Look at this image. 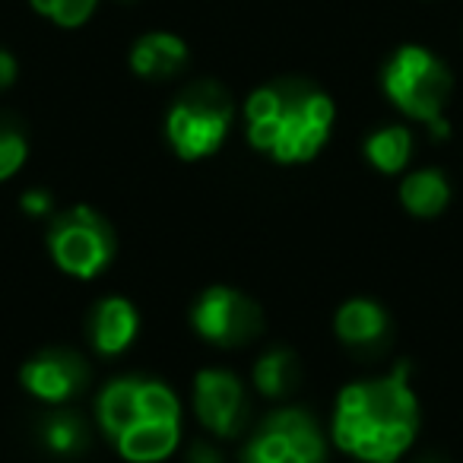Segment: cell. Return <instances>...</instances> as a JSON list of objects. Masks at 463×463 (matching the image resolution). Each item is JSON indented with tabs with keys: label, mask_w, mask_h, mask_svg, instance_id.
Returning <instances> with one entry per match:
<instances>
[{
	"label": "cell",
	"mask_w": 463,
	"mask_h": 463,
	"mask_svg": "<svg viewBox=\"0 0 463 463\" xmlns=\"http://www.w3.org/2000/svg\"><path fill=\"white\" fill-rule=\"evenodd\" d=\"M245 463H324V438L305 410H279L260 422Z\"/></svg>",
	"instance_id": "obj_6"
},
{
	"label": "cell",
	"mask_w": 463,
	"mask_h": 463,
	"mask_svg": "<svg viewBox=\"0 0 463 463\" xmlns=\"http://www.w3.org/2000/svg\"><path fill=\"white\" fill-rule=\"evenodd\" d=\"M412 156V137L406 128H381L365 140V159L378 172L393 175L410 162Z\"/></svg>",
	"instance_id": "obj_18"
},
{
	"label": "cell",
	"mask_w": 463,
	"mask_h": 463,
	"mask_svg": "<svg viewBox=\"0 0 463 463\" xmlns=\"http://www.w3.org/2000/svg\"><path fill=\"white\" fill-rule=\"evenodd\" d=\"M181 422H165V419H140L130 425L124 435L115 438L118 450L130 463H159L178 448Z\"/></svg>",
	"instance_id": "obj_10"
},
{
	"label": "cell",
	"mask_w": 463,
	"mask_h": 463,
	"mask_svg": "<svg viewBox=\"0 0 463 463\" xmlns=\"http://www.w3.org/2000/svg\"><path fill=\"white\" fill-rule=\"evenodd\" d=\"M39 441L58 457H77L90 444V429L77 412H52L39 422Z\"/></svg>",
	"instance_id": "obj_17"
},
{
	"label": "cell",
	"mask_w": 463,
	"mask_h": 463,
	"mask_svg": "<svg viewBox=\"0 0 463 463\" xmlns=\"http://www.w3.org/2000/svg\"><path fill=\"white\" fill-rule=\"evenodd\" d=\"M232 96L213 80L187 86L165 118V137L184 162H197L222 146L232 128Z\"/></svg>",
	"instance_id": "obj_4"
},
{
	"label": "cell",
	"mask_w": 463,
	"mask_h": 463,
	"mask_svg": "<svg viewBox=\"0 0 463 463\" xmlns=\"http://www.w3.org/2000/svg\"><path fill=\"white\" fill-rule=\"evenodd\" d=\"M140 419H153L143 412L140 403V378H118L99 397V422L111 438L124 435L130 425H137ZM168 422V419H165Z\"/></svg>",
	"instance_id": "obj_14"
},
{
	"label": "cell",
	"mask_w": 463,
	"mask_h": 463,
	"mask_svg": "<svg viewBox=\"0 0 463 463\" xmlns=\"http://www.w3.org/2000/svg\"><path fill=\"white\" fill-rule=\"evenodd\" d=\"M450 200V184L441 172L435 168H422V172H412L410 178L400 184V203L419 219H431L448 206Z\"/></svg>",
	"instance_id": "obj_15"
},
{
	"label": "cell",
	"mask_w": 463,
	"mask_h": 463,
	"mask_svg": "<svg viewBox=\"0 0 463 463\" xmlns=\"http://www.w3.org/2000/svg\"><path fill=\"white\" fill-rule=\"evenodd\" d=\"M137 336V308L128 298H105L96 305L90 317V340L96 353L118 355L134 343Z\"/></svg>",
	"instance_id": "obj_11"
},
{
	"label": "cell",
	"mask_w": 463,
	"mask_h": 463,
	"mask_svg": "<svg viewBox=\"0 0 463 463\" xmlns=\"http://www.w3.org/2000/svg\"><path fill=\"white\" fill-rule=\"evenodd\" d=\"M384 92L403 115L429 124L438 140L450 134L444 121V105L454 92V77L441 58L422 45H403L384 64Z\"/></svg>",
	"instance_id": "obj_3"
},
{
	"label": "cell",
	"mask_w": 463,
	"mask_h": 463,
	"mask_svg": "<svg viewBox=\"0 0 463 463\" xmlns=\"http://www.w3.org/2000/svg\"><path fill=\"white\" fill-rule=\"evenodd\" d=\"M387 334V311L378 302L368 298H353L336 311V336L349 349H381V340Z\"/></svg>",
	"instance_id": "obj_12"
},
{
	"label": "cell",
	"mask_w": 463,
	"mask_h": 463,
	"mask_svg": "<svg viewBox=\"0 0 463 463\" xmlns=\"http://www.w3.org/2000/svg\"><path fill=\"white\" fill-rule=\"evenodd\" d=\"M298 381H302V365L292 349H270L254 365V384L264 397H289Z\"/></svg>",
	"instance_id": "obj_16"
},
{
	"label": "cell",
	"mask_w": 463,
	"mask_h": 463,
	"mask_svg": "<svg viewBox=\"0 0 463 463\" xmlns=\"http://www.w3.org/2000/svg\"><path fill=\"white\" fill-rule=\"evenodd\" d=\"M191 463H222V460H219V457L213 454L210 448H203V444H200V448H194V454H191Z\"/></svg>",
	"instance_id": "obj_23"
},
{
	"label": "cell",
	"mask_w": 463,
	"mask_h": 463,
	"mask_svg": "<svg viewBox=\"0 0 463 463\" xmlns=\"http://www.w3.org/2000/svg\"><path fill=\"white\" fill-rule=\"evenodd\" d=\"M419 429V403L410 365L400 362L384 378L355 381L336 400L334 441L362 463H397Z\"/></svg>",
	"instance_id": "obj_1"
},
{
	"label": "cell",
	"mask_w": 463,
	"mask_h": 463,
	"mask_svg": "<svg viewBox=\"0 0 463 463\" xmlns=\"http://www.w3.org/2000/svg\"><path fill=\"white\" fill-rule=\"evenodd\" d=\"M20 206H23V213H29V216H48L54 206V197L45 191V187H33V191H26L20 197Z\"/></svg>",
	"instance_id": "obj_21"
},
{
	"label": "cell",
	"mask_w": 463,
	"mask_h": 463,
	"mask_svg": "<svg viewBox=\"0 0 463 463\" xmlns=\"http://www.w3.org/2000/svg\"><path fill=\"white\" fill-rule=\"evenodd\" d=\"M20 381L33 397L45 400V403H64L86 387L90 365L83 362V355L71 353V349H45L23 365Z\"/></svg>",
	"instance_id": "obj_9"
},
{
	"label": "cell",
	"mask_w": 463,
	"mask_h": 463,
	"mask_svg": "<svg viewBox=\"0 0 463 463\" xmlns=\"http://www.w3.org/2000/svg\"><path fill=\"white\" fill-rule=\"evenodd\" d=\"M14 80H16V61H14V54L0 48V90L14 86Z\"/></svg>",
	"instance_id": "obj_22"
},
{
	"label": "cell",
	"mask_w": 463,
	"mask_h": 463,
	"mask_svg": "<svg viewBox=\"0 0 463 463\" xmlns=\"http://www.w3.org/2000/svg\"><path fill=\"white\" fill-rule=\"evenodd\" d=\"M48 248H52L54 264L77 279H92L102 273L115 251L111 225L90 206H73L58 213L48 229Z\"/></svg>",
	"instance_id": "obj_5"
},
{
	"label": "cell",
	"mask_w": 463,
	"mask_h": 463,
	"mask_svg": "<svg viewBox=\"0 0 463 463\" xmlns=\"http://www.w3.org/2000/svg\"><path fill=\"white\" fill-rule=\"evenodd\" d=\"M26 153L29 143L23 128L16 121H10V118H0V181L14 178L20 172L23 162H26Z\"/></svg>",
	"instance_id": "obj_19"
},
{
	"label": "cell",
	"mask_w": 463,
	"mask_h": 463,
	"mask_svg": "<svg viewBox=\"0 0 463 463\" xmlns=\"http://www.w3.org/2000/svg\"><path fill=\"white\" fill-rule=\"evenodd\" d=\"M419 463H441V460H435V457H429V460H419Z\"/></svg>",
	"instance_id": "obj_24"
},
{
	"label": "cell",
	"mask_w": 463,
	"mask_h": 463,
	"mask_svg": "<svg viewBox=\"0 0 463 463\" xmlns=\"http://www.w3.org/2000/svg\"><path fill=\"white\" fill-rule=\"evenodd\" d=\"M194 406L197 416L213 435H239L248 419V400L241 381L229 372H200L194 381Z\"/></svg>",
	"instance_id": "obj_8"
},
{
	"label": "cell",
	"mask_w": 463,
	"mask_h": 463,
	"mask_svg": "<svg viewBox=\"0 0 463 463\" xmlns=\"http://www.w3.org/2000/svg\"><path fill=\"white\" fill-rule=\"evenodd\" d=\"M194 330L216 346H245L264 330L260 305L251 302L245 292L229 286H213L197 298L191 311Z\"/></svg>",
	"instance_id": "obj_7"
},
{
	"label": "cell",
	"mask_w": 463,
	"mask_h": 463,
	"mask_svg": "<svg viewBox=\"0 0 463 463\" xmlns=\"http://www.w3.org/2000/svg\"><path fill=\"white\" fill-rule=\"evenodd\" d=\"M33 7L39 10L42 16L54 20L58 26L73 29L90 20L92 10H96V0H33Z\"/></svg>",
	"instance_id": "obj_20"
},
{
	"label": "cell",
	"mask_w": 463,
	"mask_h": 463,
	"mask_svg": "<svg viewBox=\"0 0 463 463\" xmlns=\"http://www.w3.org/2000/svg\"><path fill=\"white\" fill-rule=\"evenodd\" d=\"M187 64V45L172 33H149L130 52V67L143 80H172Z\"/></svg>",
	"instance_id": "obj_13"
},
{
	"label": "cell",
	"mask_w": 463,
	"mask_h": 463,
	"mask_svg": "<svg viewBox=\"0 0 463 463\" xmlns=\"http://www.w3.org/2000/svg\"><path fill=\"white\" fill-rule=\"evenodd\" d=\"M248 143L273 162H308L327 143L334 102L308 80H277L248 96Z\"/></svg>",
	"instance_id": "obj_2"
}]
</instances>
